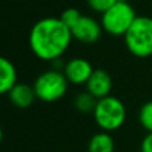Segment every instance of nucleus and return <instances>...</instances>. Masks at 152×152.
Segmentation results:
<instances>
[{"instance_id":"f8f14e48","label":"nucleus","mask_w":152,"mask_h":152,"mask_svg":"<svg viewBox=\"0 0 152 152\" xmlns=\"http://www.w3.org/2000/svg\"><path fill=\"white\" fill-rule=\"evenodd\" d=\"M75 108L81 113H89L92 112L94 113L95 107L97 104V99L95 96H92L88 91H84L80 92L77 96L75 97Z\"/></svg>"},{"instance_id":"9d476101","label":"nucleus","mask_w":152,"mask_h":152,"mask_svg":"<svg viewBox=\"0 0 152 152\" xmlns=\"http://www.w3.org/2000/svg\"><path fill=\"white\" fill-rule=\"evenodd\" d=\"M18 84V72L11 60L0 59V92L8 94Z\"/></svg>"},{"instance_id":"2eb2a0df","label":"nucleus","mask_w":152,"mask_h":152,"mask_svg":"<svg viewBox=\"0 0 152 152\" xmlns=\"http://www.w3.org/2000/svg\"><path fill=\"white\" fill-rule=\"evenodd\" d=\"M118 0H87V4L94 12L96 13H104L108 11L113 4H116Z\"/></svg>"},{"instance_id":"423d86ee","label":"nucleus","mask_w":152,"mask_h":152,"mask_svg":"<svg viewBox=\"0 0 152 152\" xmlns=\"http://www.w3.org/2000/svg\"><path fill=\"white\" fill-rule=\"evenodd\" d=\"M103 32L102 23L88 15H81L79 21L71 28L72 37L83 44H94L100 39Z\"/></svg>"},{"instance_id":"f3484780","label":"nucleus","mask_w":152,"mask_h":152,"mask_svg":"<svg viewBox=\"0 0 152 152\" xmlns=\"http://www.w3.org/2000/svg\"><path fill=\"white\" fill-rule=\"evenodd\" d=\"M118 1H128V0H118Z\"/></svg>"},{"instance_id":"39448f33","label":"nucleus","mask_w":152,"mask_h":152,"mask_svg":"<svg viewBox=\"0 0 152 152\" xmlns=\"http://www.w3.org/2000/svg\"><path fill=\"white\" fill-rule=\"evenodd\" d=\"M68 80L63 71L48 69L40 74L34 83L36 97L44 103H53L60 100L68 89Z\"/></svg>"},{"instance_id":"ddd939ff","label":"nucleus","mask_w":152,"mask_h":152,"mask_svg":"<svg viewBox=\"0 0 152 152\" xmlns=\"http://www.w3.org/2000/svg\"><path fill=\"white\" fill-rule=\"evenodd\" d=\"M139 123L147 132H152V100L142 105L139 111Z\"/></svg>"},{"instance_id":"9b49d317","label":"nucleus","mask_w":152,"mask_h":152,"mask_svg":"<svg viewBox=\"0 0 152 152\" xmlns=\"http://www.w3.org/2000/svg\"><path fill=\"white\" fill-rule=\"evenodd\" d=\"M115 143L110 132H97L88 143V152H113Z\"/></svg>"},{"instance_id":"f257e3e1","label":"nucleus","mask_w":152,"mask_h":152,"mask_svg":"<svg viewBox=\"0 0 152 152\" xmlns=\"http://www.w3.org/2000/svg\"><path fill=\"white\" fill-rule=\"evenodd\" d=\"M71 29L60 18H44L32 26L29 48L40 60L53 61L60 59L72 42Z\"/></svg>"},{"instance_id":"f03ea898","label":"nucleus","mask_w":152,"mask_h":152,"mask_svg":"<svg viewBox=\"0 0 152 152\" xmlns=\"http://www.w3.org/2000/svg\"><path fill=\"white\" fill-rule=\"evenodd\" d=\"M126 47L140 59L152 56V18L137 16L124 36Z\"/></svg>"},{"instance_id":"6e6552de","label":"nucleus","mask_w":152,"mask_h":152,"mask_svg":"<svg viewBox=\"0 0 152 152\" xmlns=\"http://www.w3.org/2000/svg\"><path fill=\"white\" fill-rule=\"evenodd\" d=\"M112 89V79L105 69L96 68L94 69L91 77L86 83V91H88L97 100L110 96Z\"/></svg>"},{"instance_id":"0eeeda50","label":"nucleus","mask_w":152,"mask_h":152,"mask_svg":"<svg viewBox=\"0 0 152 152\" xmlns=\"http://www.w3.org/2000/svg\"><path fill=\"white\" fill-rule=\"evenodd\" d=\"M63 72L68 83L81 86V84H86L88 81V79L91 77L92 72H94V68L87 59L74 58L66 61V67H64Z\"/></svg>"},{"instance_id":"20e7f679","label":"nucleus","mask_w":152,"mask_h":152,"mask_svg":"<svg viewBox=\"0 0 152 152\" xmlns=\"http://www.w3.org/2000/svg\"><path fill=\"white\" fill-rule=\"evenodd\" d=\"M136 12L128 1H118L102 15L103 31L112 36H126L128 29L136 20Z\"/></svg>"},{"instance_id":"dca6fc26","label":"nucleus","mask_w":152,"mask_h":152,"mask_svg":"<svg viewBox=\"0 0 152 152\" xmlns=\"http://www.w3.org/2000/svg\"><path fill=\"white\" fill-rule=\"evenodd\" d=\"M140 152H152V132H148L142 140Z\"/></svg>"},{"instance_id":"7ed1b4c3","label":"nucleus","mask_w":152,"mask_h":152,"mask_svg":"<svg viewBox=\"0 0 152 152\" xmlns=\"http://www.w3.org/2000/svg\"><path fill=\"white\" fill-rule=\"evenodd\" d=\"M126 105L115 96H107L97 100L94 111V118L99 128L104 132H112L119 129L126 121Z\"/></svg>"},{"instance_id":"4468645a","label":"nucleus","mask_w":152,"mask_h":152,"mask_svg":"<svg viewBox=\"0 0 152 152\" xmlns=\"http://www.w3.org/2000/svg\"><path fill=\"white\" fill-rule=\"evenodd\" d=\"M80 18H81V13L79 12L76 8H67V10H64L60 15V20L63 21L69 29L77 23Z\"/></svg>"},{"instance_id":"1a4fd4ad","label":"nucleus","mask_w":152,"mask_h":152,"mask_svg":"<svg viewBox=\"0 0 152 152\" xmlns=\"http://www.w3.org/2000/svg\"><path fill=\"white\" fill-rule=\"evenodd\" d=\"M8 99L15 107L24 110V108L31 107L32 103L37 97L36 94H35L34 87H31L29 84L26 83H18L8 92Z\"/></svg>"}]
</instances>
